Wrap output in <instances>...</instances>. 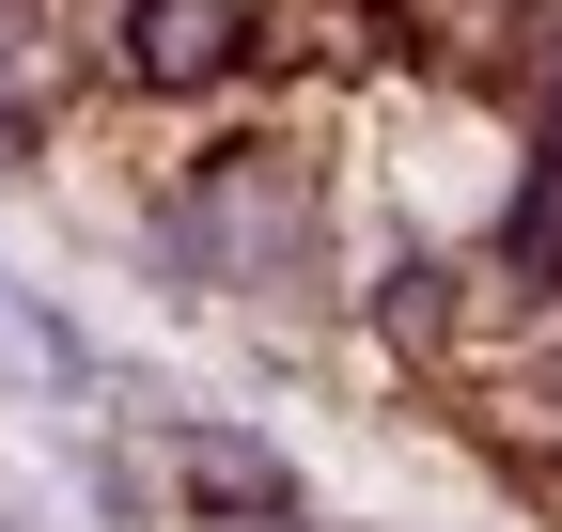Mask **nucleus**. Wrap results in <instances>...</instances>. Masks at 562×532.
Masks as SVG:
<instances>
[{"mask_svg":"<svg viewBox=\"0 0 562 532\" xmlns=\"http://www.w3.org/2000/svg\"><path fill=\"white\" fill-rule=\"evenodd\" d=\"M266 235H297V188H281V173H220V188H203V204H188V266H235V282H266Z\"/></svg>","mask_w":562,"mask_h":532,"instance_id":"f03ea898","label":"nucleus"},{"mask_svg":"<svg viewBox=\"0 0 562 532\" xmlns=\"http://www.w3.org/2000/svg\"><path fill=\"white\" fill-rule=\"evenodd\" d=\"M235 47H250V0H140V16H125V63L157 95H203Z\"/></svg>","mask_w":562,"mask_h":532,"instance_id":"f257e3e1","label":"nucleus"}]
</instances>
